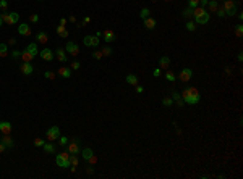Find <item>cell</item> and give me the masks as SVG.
<instances>
[{
    "label": "cell",
    "mask_w": 243,
    "mask_h": 179,
    "mask_svg": "<svg viewBox=\"0 0 243 179\" xmlns=\"http://www.w3.org/2000/svg\"><path fill=\"white\" fill-rule=\"evenodd\" d=\"M191 76H193V69L191 68H183L180 71V76H178V79L181 82H188L190 79H191Z\"/></svg>",
    "instance_id": "7"
},
{
    "label": "cell",
    "mask_w": 243,
    "mask_h": 179,
    "mask_svg": "<svg viewBox=\"0 0 243 179\" xmlns=\"http://www.w3.org/2000/svg\"><path fill=\"white\" fill-rule=\"evenodd\" d=\"M165 2H170V0H165Z\"/></svg>",
    "instance_id": "62"
},
{
    "label": "cell",
    "mask_w": 243,
    "mask_h": 179,
    "mask_svg": "<svg viewBox=\"0 0 243 179\" xmlns=\"http://www.w3.org/2000/svg\"><path fill=\"white\" fill-rule=\"evenodd\" d=\"M55 163L58 165L60 168H68L70 166V153H58L55 157Z\"/></svg>",
    "instance_id": "4"
},
{
    "label": "cell",
    "mask_w": 243,
    "mask_h": 179,
    "mask_svg": "<svg viewBox=\"0 0 243 179\" xmlns=\"http://www.w3.org/2000/svg\"><path fill=\"white\" fill-rule=\"evenodd\" d=\"M55 56H57V60L60 63H67V60H68V56H67V53H65L63 49H57V50H55Z\"/></svg>",
    "instance_id": "15"
},
{
    "label": "cell",
    "mask_w": 243,
    "mask_h": 179,
    "mask_svg": "<svg viewBox=\"0 0 243 179\" xmlns=\"http://www.w3.org/2000/svg\"><path fill=\"white\" fill-rule=\"evenodd\" d=\"M18 32H20L21 36H31V26L29 24H26V23H23V24L18 26Z\"/></svg>",
    "instance_id": "14"
},
{
    "label": "cell",
    "mask_w": 243,
    "mask_h": 179,
    "mask_svg": "<svg viewBox=\"0 0 243 179\" xmlns=\"http://www.w3.org/2000/svg\"><path fill=\"white\" fill-rule=\"evenodd\" d=\"M181 16H183V18H191V16H193V8H186V10H183V11H181Z\"/></svg>",
    "instance_id": "34"
},
{
    "label": "cell",
    "mask_w": 243,
    "mask_h": 179,
    "mask_svg": "<svg viewBox=\"0 0 243 179\" xmlns=\"http://www.w3.org/2000/svg\"><path fill=\"white\" fill-rule=\"evenodd\" d=\"M68 21H70V23H76V18H75V16H70Z\"/></svg>",
    "instance_id": "56"
},
{
    "label": "cell",
    "mask_w": 243,
    "mask_h": 179,
    "mask_svg": "<svg viewBox=\"0 0 243 179\" xmlns=\"http://www.w3.org/2000/svg\"><path fill=\"white\" fill-rule=\"evenodd\" d=\"M79 66H81V63H79V62H73L72 63V69H79Z\"/></svg>",
    "instance_id": "50"
},
{
    "label": "cell",
    "mask_w": 243,
    "mask_h": 179,
    "mask_svg": "<svg viewBox=\"0 0 243 179\" xmlns=\"http://www.w3.org/2000/svg\"><path fill=\"white\" fill-rule=\"evenodd\" d=\"M32 69H34V68H32V65L28 63V62H23V63L20 65V71H21L23 74H26V76L32 73Z\"/></svg>",
    "instance_id": "13"
},
{
    "label": "cell",
    "mask_w": 243,
    "mask_h": 179,
    "mask_svg": "<svg viewBox=\"0 0 243 179\" xmlns=\"http://www.w3.org/2000/svg\"><path fill=\"white\" fill-rule=\"evenodd\" d=\"M102 36H104V40L105 42H114L117 39V34L112 29H105L104 32H102Z\"/></svg>",
    "instance_id": "12"
},
{
    "label": "cell",
    "mask_w": 243,
    "mask_h": 179,
    "mask_svg": "<svg viewBox=\"0 0 243 179\" xmlns=\"http://www.w3.org/2000/svg\"><path fill=\"white\" fill-rule=\"evenodd\" d=\"M5 150H7V145L0 142V153H2V152H5Z\"/></svg>",
    "instance_id": "53"
},
{
    "label": "cell",
    "mask_w": 243,
    "mask_h": 179,
    "mask_svg": "<svg viewBox=\"0 0 243 179\" xmlns=\"http://www.w3.org/2000/svg\"><path fill=\"white\" fill-rule=\"evenodd\" d=\"M2 24H3V21H2V18H0V27H2Z\"/></svg>",
    "instance_id": "60"
},
{
    "label": "cell",
    "mask_w": 243,
    "mask_h": 179,
    "mask_svg": "<svg viewBox=\"0 0 243 179\" xmlns=\"http://www.w3.org/2000/svg\"><path fill=\"white\" fill-rule=\"evenodd\" d=\"M86 171H88V174H92V173H94V169H92V168L89 166V168H88V169H86Z\"/></svg>",
    "instance_id": "59"
},
{
    "label": "cell",
    "mask_w": 243,
    "mask_h": 179,
    "mask_svg": "<svg viewBox=\"0 0 243 179\" xmlns=\"http://www.w3.org/2000/svg\"><path fill=\"white\" fill-rule=\"evenodd\" d=\"M99 42H101V39L97 36H85L83 37V44L86 47H97Z\"/></svg>",
    "instance_id": "6"
},
{
    "label": "cell",
    "mask_w": 243,
    "mask_h": 179,
    "mask_svg": "<svg viewBox=\"0 0 243 179\" xmlns=\"http://www.w3.org/2000/svg\"><path fill=\"white\" fill-rule=\"evenodd\" d=\"M0 133L2 134H10L12 133V124L8 121H0Z\"/></svg>",
    "instance_id": "16"
},
{
    "label": "cell",
    "mask_w": 243,
    "mask_h": 179,
    "mask_svg": "<svg viewBox=\"0 0 243 179\" xmlns=\"http://www.w3.org/2000/svg\"><path fill=\"white\" fill-rule=\"evenodd\" d=\"M60 24L65 26V24H67V20H65V18H62V20H60Z\"/></svg>",
    "instance_id": "58"
},
{
    "label": "cell",
    "mask_w": 243,
    "mask_h": 179,
    "mask_svg": "<svg viewBox=\"0 0 243 179\" xmlns=\"http://www.w3.org/2000/svg\"><path fill=\"white\" fill-rule=\"evenodd\" d=\"M65 52H68L70 55L76 56L79 53V47L75 44V42H67V47H65Z\"/></svg>",
    "instance_id": "10"
},
{
    "label": "cell",
    "mask_w": 243,
    "mask_h": 179,
    "mask_svg": "<svg viewBox=\"0 0 243 179\" xmlns=\"http://www.w3.org/2000/svg\"><path fill=\"white\" fill-rule=\"evenodd\" d=\"M58 140H60V145H62V147H65V145H68V142H70V140H68V137H67V136H60V137H58Z\"/></svg>",
    "instance_id": "36"
},
{
    "label": "cell",
    "mask_w": 243,
    "mask_h": 179,
    "mask_svg": "<svg viewBox=\"0 0 243 179\" xmlns=\"http://www.w3.org/2000/svg\"><path fill=\"white\" fill-rule=\"evenodd\" d=\"M237 60H238V62L241 63V62H243V55H241V53H238V56H237Z\"/></svg>",
    "instance_id": "57"
},
{
    "label": "cell",
    "mask_w": 243,
    "mask_h": 179,
    "mask_svg": "<svg viewBox=\"0 0 243 179\" xmlns=\"http://www.w3.org/2000/svg\"><path fill=\"white\" fill-rule=\"evenodd\" d=\"M39 56L44 60V62H52V60L55 58V53L50 49H44V50L39 52Z\"/></svg>",
    "instance_id": "8"
},
{
    "label": "cell",
    "mask_w": 243,
    "mask_h": 179,
    "mask_svg": "<svg viewBox=\"0 0 243 179\" xmlns=\"http://www.w3.org/2000/svg\"><path fill=\"white\" fill-rule=\"evenodd\" d=\"M222 8H224V11H225L227 16L237 15V5H235V2H233V0H224Z\"/></svg>",
    "instance_id": "3"
},
{
    "label": "cell",
    "mask_w": 243,
    "mask_h": 179,
    "mask_svg": "<svg viewBox=\"0 0 243 179\" xmlns=\"http://www.w3.org/2000/svg\"><path fill=\"white\" fill-rule=\"evenodd\" d=\"M144 27H146V29H154V27H156V20H154V18H146V20H144Z\"/></svg>",
    "instance_id": "24"
},
{
    "label": "cell",
    "mask_w": 243,
    "mask_h": 179,
    "mask_svg": "<svg viewBox=\"0 0 243 179\" xmlns=\"http://www.w3.org/2000/svg\"><path fill=\"white\" fill-rule=\"evenodd\" d=\"M79 153H81L83 160H86V161H88V160H89V158L92 157V155H94V152H92V149H89V147H88V149H83Z\"/></svg>",
    "instance_id": "19"
},
{
    "label": "cell",
    "mask_w": 243,
    "mask_h": 179,
    "mask_svg": "<svg viewBox=\"0 0 243 179\" xmlns=\"http://www.w3.org/2000/svg\"><path fill=\"white\" fill-rule=\"evenodd\" d=\"M0 10H2V11L8 10V2H7V0H0Z\"/></svg>",
    "instance_id": "37"
},
{
    "label": "cell",
    "mask_w": 243,
    "mask_h": 179,
    "mask_svg": "<svg viewBox=\"0 0 243 179\" xmlns=\"http://www.w3.org/2000/svg\"><path fill=\"white\" fill-rule=\"evenodd\" d=\"M8 55V45L7 44H2V42H0V56H7Z\"/></svg>",
    "instance_id": "30"
},
{
    "label": "cell",
    "mask_w": 243,
    "mask_h": 179,
    "mask_svg": "<svg viewBox=\"0 0 243 179\" xmlns=\"http://www.w3.org/2000/svg\"><path fill=\"white\" fill-rule=\"evenodd\" d=\"M172 100H174L178 107H183L185 103H183V98H181V95L177 91H172Z\"/></svg>",
    "instance_id": "17"
},
{
    "label": "cell",
    "mask_w": 243,
    "mask_h": 179,
    "mask_svg": "<svg viewBox=\"0 0 243 179\" xmlns=\"http://www.w3.org/2000/svg\"><path fill=\"white\" fill-rule=\"evenodd\" d=\"M44 144H45V142H44L42 139H39V137H37V139H34V145H36V147H42Z\"/></svg>",
    "instance_id": "45"
},
{
    "label": "cell",
    "mask_w": 243,
    "mask_h": 179,
    "mask_svg": "<svg viewBox=\"0 0 243 179\" xmlns=\"http://www.w3.org/2000/svg\"><path fill=\"white\" fill-rule=\"evenodd\" d=\"M29 21L31 23H37V21H39V15H36V13H34V15H29Z\"/></svg>",
    "instance_id": "47"
},
{
    "label": "cell",
    "mask_w": 243,
    "mask_h": 179,
    "mask_svg": "<svg viewBox=\"0 0 243 179\" xmlns=\"http://www.w3.org/2000/svg\"><path fill=\"white\" fill-rule=\"evenodd\" d=\"M101 52H102V56H109V55H112V49H110V47H104V49H102Z\"/></svg>",
    "instance_id": "38"
},
{
    "label": "cell",
    "mask_w": 243,
    "mask_h": 179,
    "mask_svg": "<svg viewBox=\"0 0 243 179\" xmlns=\"http://www.w3.org/2000/svg\"><path fill=\"white\" fill-rule=\"evenodd\" d=\"M0 142H2V144H5V145H7V149H8V147H13V145H15V142H13V139H12L8 134H3V137L0 139Z\"/></svg>",
    "instance_id": "18"
},
{
    "label": "cell",
    "mask_w": 243,
    "mask_h": 179,
    "mask_svg": "<svg viewBox=\"0 0 243 179\" xmlns=\"http://www.w3.org/2000/svg\"><path fill=\"white\" fill-rule=\"evenodd\" d=\"M58 74H60L62 78H65V79H67V78H70V76H72V69H70V68H67V66H62V68L58 69Z\"/></svg>",
    "instance_id": "23"
},
{
    "label": "cell",
    "mask_w": 243,
    "mask_h": 179,
    "mask_svg": "<svg viewBox=\"0 0 243 179\" xmlns=\"http://www.w3.org/2000/svg\"><path fill=\"white\" fill-rule=\"evenodd\" d=\"M208 8H209V11H211V13H216L217 8H219V3L216 2V0H209V2H208Z\"/></svg>",
    "instance_id": "26"
},
{
    "label": "cell",
    "mask_w": 243,
    "mask_h": 179,
    "mask_svg": "<svg viewBox=\"0 0 243 179\" xmlns=\"http://www.w3.org/2000/svg\"><path fill=\"white\" fill-rule=\"evenodd\" d=\"M125 81H127L130 86H136V84H138V78H136V74H128V76L125 78Z\"/></svg>",
    "instance_id": "25"
},
{
    "label": "cell",
    "mask_w": 243,
    "mask_h": 179,
    "mask_svg": "<svg viewBox=\"0 0 243 179\" xmlns=\"http://www.w3.org/2000/svg\"><path fill=\"white\" fill-rule=\"evenodd\" d=\"M149 13H151L149 8H141V11H139V18H141V20H146V18H149Z\"/></svg>",
    "instance_id": "32"
},
{
    "label": "cell",
    "mask_w": 243,
    "mask_h": 179,
    "mask_svg": "<svg viewBox=\"0 0 243 179\" xmlns=\"http://www.w3.org/2000/svg\"><path fill=\"white\" fill-rule=\"evenodd\" d=\"M15 44H16V39H13V37L8 39V45H15Z\"/></svg>",
    "instance_id": "54"
},
{
    "label": "cell",
    "mask_w": 243,
    "mask_h": 179,
    "mask_svg": "<svg viewBox=\"0 0 243 179\" xmlns=\"http://www.w3.org/2000/svg\"><path fill=\"white\" fill-rule=\"evenodd\" d=\"M181 98H183L185 103H190V105H196L199 102V91L196 87H186L183 92H181Z\"/></svg>",
    "instance_id": "1"
},
{
    "label": "cell",
    "mask_w": 243,
    "mask_h": 179,
    "mask_svg": "<svg viewBox=\"0 0 243 179\" xmlns=\"http://www.w3.org/2000/svg\"><path fill=\"white\" fill-rule=\"evenodd\" d=\"M162 105H164V107H172V105H174L172 97H164V98H162Z\"/></svg>",
    "instance_id": "33"
},
{
    "label": "cell",
    "mask_w": 243,
    "mask_h": 179,
    "mask_svg": "<svg viewBox=\"0 0 243 179\" xmlns=\"http://www.w3.org/2000/svg\"><path fill=\"white\" fill-rule=\"evenodd\" d=\"M235 34H237V37H241V36H243V26H241V24H238V26L235 27Z\"/></svg>",
    "instance_id": "39"
},
{
    "label": "cell",
    "mask_w": 243,
    "mask_h": 179,
    "mask_svg": "<svg viewBox=\"0 0 243 179\" xmlns=\"http://www.w3.org/2000/svg\"><path fill=\"white\" fill-rule=\"evenodd\" d=\"M159 65H161V68H169L170 58H169V56H162V58L159 60Z\"/></svg>",
    "instance_id": "28"
},
{
    "label": "cell",
    "mask_w": 243,
    "mask_h": 179,
    "mask_svg": "<svg viewBox=\"0 0 243 179\" xmlns=\"http://www.w3.org/2000/svg\"><path fill=\"white\" fill-rule=\"evenodd\" d=\"M136 92H138V94H143V92H144L143 86H138V84H136Z\"/></svg>",
    "instance_id": "52"
},
{
    "label": "cell",
    "mask_w": 243,
    "mask_h": 179,
    "mask_svg": "<svg viewBox=\"0 0 243 179\" xmlns=\"http://www.w3.org/2000/svg\"><path fill=\"white\" fill-rule=\"evenodd\" d=\"M88 161H89V163H91V165H94V163H96V161H97V157H96V155H92V157H91V158H89V160H88Z\"/></svg>",
    "instance_id": "51"
},
{
    "label": "cell",
    "mask_w": 243,
    "mask_h": 179,
    "mask_svg": "<svg viewBox=\"0 0 243 179\" xmlns=\"http://www.w3.org/2000/svg\"><path fill=\"white\" fill-rule=\"evenodd\" d=\"M209 20H211V15H209L208 11H204L203 15H199V16H195L196 24H206V23H209Z\"/></svg>",
    "instance_id": "11"
},
{
    "label": "cell",
    "mask_w": 243,
    "mask_h": 179,
    "mask_svg": "<svg viewBox=\"0 0 243 179\" xmlns=\"http://www.w3.org/2000/svg\"><path fill=\"white\" fill-rule=\"evenodd\" d=\"M36 39H37V42H39V44H45V42L49 40V37H47V34H45L44 31H39L36 34Z\"/></svg>",
    "instance_id": "20"
},
{
    "label": "cell",
    "mask_w": 243,
    "mask_h": 179,
    "mask_svg": "<svg viewBox=\"0 0 243 179\" xmlns=\"http://www.w3.org/2000/svg\"><path fill=\"white\" fill-rule=\"evenodd\" d=\"M44 78H45V79H55V74H54L52 71H45V73H44Z\"/></svg>",
    "instance_id": "44"
},
{
    "label": "cell",
    "mask_w": 243,
    "mask_h": 179,
    "mask_svg": "<svg viewBox=\"0 0 243 179\" xmlns=\"http://www.w3.org/2000/svg\"><path fill=\"white\" fill-rule=\"evenodd\" d=\"M21 58H23V62H28V63H31V60L34 58V56H32L29 52H26V50H23L21 52Z\"/></svg>",
    "instance_id": "27"
},
{
    "label": "cell",
    "mask_w": 243,
    "mask_h": 179,
    "mask_svg": "<svg viewBox=\"0 0 243 179\" xmlns=\"http://www.w3.org/2000/svg\"><path fill=\"white\" fill-rule=\"evenodd\" d=\"M208 2H209V0H199L201 7H206V5H208Z\"/></svg>",
    "instance_id": "55"
},
{
    "label": "cell",
    "mask_w": 243,
    "mask_h": 179,
    "mask_svg": "<svg viewBox=\"0 0 243 179\" xmlns=\"http://www.w3.org/2000/svg\"><path fill=\"white\" fill-rule=\"evenodd\" d=\"M78 163H79L78 155H72V153H70V166H76L78 168Z\"/></svg>",
    "instance_id": "31"
},
{
    "label": "cell",
    "mask_w": 243,
    "mask_h": 179,
    "mask_svg": "<svg viewBox=\"0 0 243 179\" xmlns=\"http://www.w3.org/2000/svg\"><path fill=\"white\" fill-rule=\"evenodd\" d=\"M161 74H162L161 68H156V69H154V71H152V76H154V78H159V76H161Z\"/></svg>",
    "instance_id": "49"
},
{
    "label": "cell",
    "mask_w": 243,
    "mask_h": 179,
    "mask_svg": "<svg viewBox=\"0 0 243 179\" xmlns=\"http://www.w3.org/2000/svg\"><path fill=\"white\" fill-rule=\"evenodd\" d=\"M185 26H186V29H188V31H195V29H196V26H195V23H193V21H188Z\"/></svg>",
    "instance_id": "43"
},
{
    "label": "cell",
    "mask_w": 243,
    "mask_h": 179,
    "mask_svg": "<svg viewBox=\"0 0 243 179\" xmlns=\"http://www.w3.org/2000/svg\"><path fill=\"white\" fill-rule=\"evenodd\" d=\"M57 34L62 37V39H67L68 37V31H67V27L65 26H62V24H58L57 26Z\"/></svg>",
    "instance_id": "22"
},
{
    "label": "cell",
    "mask_w": 243,
    "mask_h": 179,
    "mask_svg": "<svg viewBox=\"0 0 243 179\" xmlns=\"http://www.w3.org/2000/svg\"><path fill=\"white\" fill-rule=\"evenodd\" d=\"M0 18H2V21L5 24H16L18 20H20V15L16 11H3L0 15Z\"/></svg>",
    "instance_id": "2"
},
{
    "label": "cell",
    "mask_w": 243,
    "mask_h": 179,
    "mask_svg": "<svg viewBox=\"0 0 243 179\" xmlns=\"http://www.w3.org/2000/svg\"><path fill=\"white\" fill-rule=\"evenodd\" d=\"M42 149H44L45 153H54V152H55V145H54V144H44Z\"/></svg>",
    "instance_id": "29"
},
{
    "label": "cell",
    "mask_w": 243,
    "mask_h": 179,
    "mask_svg": "<svg viewBox=\"0 0 243 179\" xmlns=\"http://www.w3.org/2000/svg\"><path fill=\"white\" fill-rule=\"evenodd\" d=\"M12 58H13V60L21 58V52H20V50H13V52H12Z\"/></svg>",
    "instance_id": "40"
},
{
    "label": "cell",
    "mask_w": 243,
    "mask_h": 179,
    "mask_svg": "<svg viewBox=\"0 0 243 179\" xmlns=\"http://www.w3.org/2000/svg\"><path fill=\"white\" fill-rule=\"evenodd\" d=\"M81 150H79V140L78 139H73L72 142H68V153L72 155H78Z\"/></svg>",
    "instance_id": "9"
},
{
    "label": "cell",
    "mask_w": 243,
    "mask_h": 179,
    "mask_svg": "<svg viewBox=\"0 0 243 179\" xmlns=\"http://www.w3.org/2000/svg\"><path fill=\"white\" fill-rule=\"evenodd\" d=\"M92 58L101 60V58H102V52H101V50H94V52H92Z\"/></svg>",
    "instance_id": "42"
},
{
    "label": "cell",
    "mask_w": 243,
    "mask_h": 179,
    "mask_svg": "<svg viewBox=\"0 0 243 179\" xmlns=\"http://www.w3.org/2000/svg\"><path fill=\"white\" fill-rule=\"evenodd\" d=\"M199 5V0H188V7L190 8H196Z\"/></svg>",
    "instance_id": "41"
},
{
    "label": "cell",
    "mask_w": 243,
    "mask_h": 179,
    "mask_svg": "<svg viewBox=\"0 0 243 179\" xmlns=\"http://www.w3.org/2000/svg\"><path fill=\"white\" fill-rule=\"evenodd\" d=\"M88 23H91V18H89V16H85V18H83V23L79 24V27H83L85 24H88Z\"/></svg>",
    "instance_id": "48"
},
{
    "label": "cell",
    "mask_w": 243,
    "mask_h": 179,
    "mask_svg": "<svg viewBox=\"0 0 243 179\" xmlns=\"http://www.w3.org/2000/svg\"><path fill=\"white\" fill-rule=\"evenodd\" d=\"M165 79H167V81H169V82H175V74L174 73H172V71H167L165 73Z\"/></svg>",
    "instance_id": "35"
},
{
    "label": "cell",
    "mask_w": 243,
    "mask_h": 179,
    "mask_svg": "<svg viewBox=\"0 0 243 179\" xmlns=\"http://www.w3.org/2000/svg\"><path fill=\"white\" fill-rule=\"evenodd\" d=\"M26 52H29V53H31L32 56H36L37 53H39V50H37V44H36V42H31V44L26 47Z\"/></svg>",
    "instance_id": "21"
},
{
    "label": "cell",
    "mask_w": 243,
    "mask_h": 179,
    "mask_svg": "<svg viewBox=\"0 0 243 179\" xmlns=\"http://www.w3.org/2000/svg\"><path fill=\"white\" fill-rule=\"evenodd\" d=\"M151 2H154V3H156V2H157V0H151Z\"/></svg>",
    "instance_id": "61"
},
{
    "label": "cell",
    "mask_w": 243,
    "mask_h": 179,
    "mask_svg": "<svg viewBox=\"0 0 243 179\" xmlns=\"http://www.w3.org/2000/svg\"><path fill=\"white\" fill-rule=\"evenodd\" d=\"M45 137H47V140H50V142L57 140L60 137V128H58V126H52V128H49L47 133H45Z\"/></svg>",
    "instance_id": "5"
},
{
    "label": "cell",
    "mask_w": 243,
    "mask_h": 179,
    "mask_svg": "<svg viewBox=\"0 0 243 179\" xmlns=\"http://www.w3.org/2000/svg\"><path fill=\"white\" fill-rule=\"evenodd\" d=\"M216 13H217V16H219V18H225V16H227V15H225V11H224V8H217V11H216Z\"/></svg>",
    "instance_id": "46"
}]
</instances>
